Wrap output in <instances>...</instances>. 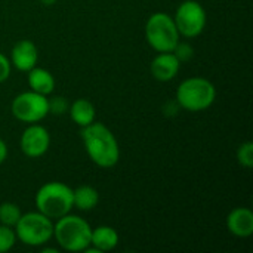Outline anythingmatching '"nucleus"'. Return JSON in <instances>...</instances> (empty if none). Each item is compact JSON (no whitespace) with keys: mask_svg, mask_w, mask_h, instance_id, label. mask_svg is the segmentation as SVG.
I'll use <instances>...</instances> for the list:
<instances>
[{"mask_svg":"<svg viewBox=\"0 0 253 253\" xmlns=\"http://www.w3.org/2000/svg\"><path fill=\"white\" fill-rule=\"evenodd\" d=\"M47 102H49V114H55V116H62L65 113H68L70 108V102L67 101V98L64 96H47Z\"/></svg>","mask_w":253,"mask_h":253,"instance_id":"nucleus-20","label":"nucleus"},{"mask_svg":"<svg viewBox=\"0 0 253 253\" xmlns=\"http://www.w3.org/2000/svg\"><path fill=\"white\" fill-rule=\"evenodd\" d=\"M27 80H28L30 90H34L44 96H49L55 89V77L52 76V73L37 65L28 71Z\"/></svg>","mask_w":253,"mask_h":253,"instance_id":"nucleus-14","label":"nucleus"},{"mask_svg":"<svg viewBox=\"0 0 253 253\" xmlns=\"http://www.w3.org/2000/svg\"><path fill=\"white\" fill-rule=\"evenodd\" d=\"M19 147L24 156L30 159H39L47 153L50 147V135L44 126L31 123L24 129L19 139Z\"/></svg>","mask_w":253,"mask_h":253,"instance_id":"nucleus-9","label":"nucleus"},{"mask_svg":"<svg viewBox=\"0 0 253 253\" xmlns=\"http://www.w3.org/2000/svg\"><path fill=\"white\" fill-rule=\"evenodd\" d=\"M6 159H7V145H6V142L0 138V166L4 163Z\"/></svg>","mask_w":253,"mask_h":253,"instance_id":"nucleus-23","label":"nucleus"},{"mask_svg":"<svg viewBox=\"0 0 253 253\" xmlns=\"http://www.w3.org/2000/svg\"><path fill=\"white\" fill-rule=\"evenodd\" d=\"M237 162L242 168L245 169H252L253 168V142L246 141L239 145L237 153H236Z\"/></svg>","mask_w":253,"mask_h":253,"instance_id":"nucleus-18","label":"nucleus"},{"mask_svg":"<svg viewBox=\"0 0 253 253\" xmlns=\"http://www.w3.org/2000/svg\"><path fill=\"white\" fill-rule=\"evenodd\" d=\"M34 203L40 213L56 221L58 218L70 213L74 208L73 188L59 181L46 182L37 190Z\"/></svg>","mask_w":253,"mask_h":253,"instance_id":"nucleus-3","label":"nucleus"},{"mask_svg":"<svg viewBox=\"0 0 253 253\" xmlns=\"http://www.w3.org/2000/svg\"><path fill=\"white\" fill-rule=\"evenodd\" d=\"M16 243V234L12 227L0 224V253L9 252Z\"/></svg>","mask_w":253,"mask_h":253,"instance_id":"nucleus-19","label":"nucleus"},{"mask_svg":"<svg viewBox=\"0 0 253 253\" xmlns=\"http://www.w3.org/2000/svg\"><path fill=\"white\" fill-rule=\"evenodd\" d=\"M42 252H44V253H58V249H42Z\"/></svg>","mask_w":253,"mask_h":253,"instance_id":"nucleus-25","label":"nucleus"},{"mask_svg":"<svg viewBox=\"0 0 253 253\" xmlns=\"http://www.w3.org/2000/svg\"><path fill=\"white\" fill-rule=\"evenodd\" d=\"M21 215H22V212L15 203L4 202L0 205V224L13 228L16 225V222L19 221Z\"/></svg>","mask_w":253,"mask_h":253,"instance_id":"nucleus-17","label":"nucleus"},{"mask_svg":"<svg viewBox=\"0 0 253 253\" xmlns=\"http://www.w3.org/2000/svg\"><path fill=\"white\" fill-rule=\"evenodd\" d=\"M10 71H12V64H10L9 58L0 52V83H3L9 79Z\"/></svg>","mask_w":253,"mask_h":253,"instance_id":"nucleus-22","label":"nucleus"},{"mask_svg":"<svg viewBox=\"0 0 253 253\" xmlns=\"http://www.w3.org/2000/svg\"><path fill=\"white\" fill-rule=\"evenodd\" d=\"M228 231L240 239H248L253 234V212L249 208H236L227 216Z\"/></svg>","mask_w":253,"mask_h":253,"instance_id":"nucleus-12","label":"nucleus"},{"mask_svg":"<svg viewBox=\"0 0 253 253\" xmlns=\"http://www.w3.org/2000/svg\"><path fill=\"white\" fill-rule=\"evenodd\" d=\"M12 116L27 125L39 123L49 114L47 96L34 90H27L16 95L10 104Z\"/></svg>","mask_w":253,"mask_h":253,"instance_id":"nucleus-7","label":"nucleus"},{"mask_svg":"<svg viewBox=\"0 0 253 253\" xmlns=\"http://www.w3.org/2000/svg\"><path fill=\"white\" fill-rule=\"evenodd\" d=\"M16 240L25 246L39 248L49 243L53 237V221L46 215L36 212L22 213L13 227Z\"/></svg>","mask_w":253,"mask_h":253,"instance_id":"nucleus-5","label":"nucleus"},{"mask_svg":"<svg viewBox=\"0 0 253 253\" xmlns=\"http://www.w3.org/2000/svg\"><path fill=\"white\" fill-rule=\"evenodd\" d=\"M68 114L71 120L80 127L89 126L96 119V111H95L93 104L84 98H79L74 102H71L68 108Z\"/></svg>","mask_w":253,"mask_h":253,"instance_id":"nucleus-15","label":"nucleus"},{"mask_svg":"<svg viewBox=\"0 0 253 253\" xmlns=\"http://www.w3.org/2000/svg\"><path fill=\"white\" fill-rule=\"evenodd\" d=\"M173 55L179 59V62L182 64V62H188V61H191L193 59V56H194V47L190 44V43H187V42H178V44L173 47Z\"/></svg>","mask_w":253,"mask_h":253,"instance_id":"nucleus-21","label":"nucleus"},{"mask_svg":"<svg viewBox=\"0 0 253 253\" xmlns=\"http://www.w3.org/2000/svg\"><path fill=\"white\" fill-rule=\"evenodd\" d=\"M39 1H40L42 4H44V6H50V4H53L56 0H39Z\"/></svg>","mask_w":253,"mask_h":253,"instance_id":"nucleus-24","label":"nucleus"},{"mask_svg":"<svg viewBox=\"0 0 253 253\" xmlns=\"http://www.w3.org/2000/svg\"><path fill=\"white\" fill-rule=\"evenodd\" d=\"M172 18L175 21L179 36L185 39H194L200 36L206 28V22H208V15L205 7L196 0L182 1Z\"/></svg>","mask_w":253,"mask_h":253,"instance_id":"nucleus-8","label":"nucleus"},{"mask_svg":"<svg viewBox=\"0 0 253 253\" xmlns=\"http://www.w3.org/2000/svg\"><path fill=\"white\" fill-rule=\"evenodd\" d=\"M84 150L89 159L99 168L110 169L119 163L120 147L114 133L99 122L82 127L80 132Z\"/></svg>","mask_w":253,"mask_h":253,"instance_id":"nucleus-1","label":"nucleus"},{"mask_svg":"<svg viewBox=\"0 0 253 253\" xmlns=\"http://www.w3.org/2000/svg\"><path fill=\"white\" fill-rule=\"evenodd\" d=\"M90 233L89 222L77 215L67 213L53 221V239L67 252H84L90 245Z\"/></svg>","mask_w":253,"mask_h":253,"instance_id":"nucleus-2","label":"nucleus"},{"mask_svg":"<svg viewBox=\"0 0 253 253\" xmlns=\"http://www.w3.org/2000/svg\"><path fill=\"white\" fill-rule=\"evenodd\" d=\"M145 39L156 52H172L181 40V36L169 13L156 12L147 19Z\"/></svg>","mask_w":253,"mask_h":253,"instance_id":"nucleus-6","label":"nucleus"},{"mask_svg":"<svg viewBox=\"0 0 253 253\" xmlns=\"http://www.w3.org/2000/svg\"><path fill=\"white\" fill-rule=\"evenodd\" d=\"M216 99V87L205 77H190L178 89L175 101L187 111L197 113L208 110Z\"/></svg>","mask_w":253,"mask_h":253,"instance_id":"nucleus-4","label":"nucleus"},{"mask_svg":"<svg viewBox=\"0 0 253 253\" xmlns=\"http://www.w3.org/2000/svg\"><path fill=\"white\" fill-rule=\"evenodd\" d=\"M181 62L173 55V52H157L150 65L153 77L159 82H170L176 77Z\"/></svg>","mask_w":253,"mask_h":253,"instance_id":"nucleus-11","label":"nucleus"},{"mask_svg":"<svg viewBox=\"0 0 253 253\" xmlns=\"http://www.w3.org/2000/svg\"><path fill=\"white\" fill-rule=\"evenodd\" d=\"M119 245V233L108 225H99L92 228L90 246H93L99 253L111 252Z\"/></svg>","mask_w":253,"mask_h":253,"instance_id":"nucleus-13","label":"nucleus"},{"mask_svg":"<svg viewBox=\"0 0 253 253\" xmlns=\"http://www.w3.org/2000/svg\"><path fill=\"white\" fill-rule=\"evenodd\" d=\"M99 203V193L92 185H80L73 190V205L76 209L89 212Z\"/></svg>","mask_w":253,"mask_h":253,"instance_id":"nucleus-16","label":"nucleus"},{"mask_svg":"<svg viewBox=\"0 0 253 253\" xmlns=\"http://www.w3.org/2000/svg\"><path fill=\"white\" fill-rule=\"evenodd\" d=\"M9 61L18 71L28 73L39 62V49L31 40H19L12 47Z\"/></svg>","mask_w":253,"mask_h":253,"instance_id":"nucleus-10","label":"nucleus"}]
</instances>
